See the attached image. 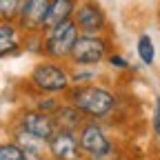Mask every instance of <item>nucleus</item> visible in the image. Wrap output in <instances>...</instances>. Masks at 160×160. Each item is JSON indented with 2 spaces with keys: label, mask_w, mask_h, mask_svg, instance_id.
Listing matches in <instances>:
<instances>
[{
  "label": "nucleus",
  "mask_w": 160,
  "mask_h": 160,
  "mask_svg": "<svg viewBox=\"0 0 160 160\" xmlns=\"http://www.w3.org/2000/svg\"><path fill=\"white\" fill-rule=\"evenodd\" d=\"M65 93H67V102L76 105L89 120L109 118L118 102L113 91H109L107 87H96V85H80V87L73 85V89L69 87Z\"/></svg>",
  "instance_id": "1"
},
{
  "label": "nucleus",
  "mask_w": 160,
  "mask_h": 160,
  "mask_svg": "<svg viewBox=\"0 0 160 160\" xmlns=\"http://www.w3.org/2000/svg\"><path fill=\"white\" fill-rule=\"evenodd\" d=\"M78 36H80V31L73 22V18L62 22V25H58V27H53V29L42 31V53L51 60L69 58Z\"/></svg>",
  "instance_id": "2"
},
{
  "label": "nucleus",
  "mask_w": 160,
  "mask_h": 160,
  "mask_svg": "<svg viewBox=\"0 0 160 160\" xmlns=\"http://www.w3.org/2000/svg\"><path fill=\"white\" fill-rule=\"evenodd\" d=\"M31 85L42 91V93H65L71 87V73L62 67V65H56V62H38L31 69Z\"/></svg>",
  "instance_id": "3"
},
{
  "label": "nucleus",
  "mask_w": 160,
  "mask_h": 160,
  "mask_svg": "<svg viewBox=\"0 0 160 160\" xmlns=\"http://www.w3.org/2000/svg\"><path fill=\"white\" fill-rule=\"evenodd\" d=\"M78 142L82 156L89 160H107L113 153V145L107 131L98 125V120H85V125L78 129Z\"/></svg>",
  "instance_id": "4"
},
{
  "label": "nucleus",
  "mask_w": 160,
  "mask_h": 160,
  "mask_svg": "<svg viewBox=\"0 0 160 160\" xmlns=\"http://www.w3.org/2000/svg\"><path fill=\"white\" fill-rule=\"evenodd\" d=\"M109 53V40L100 33V36H89V33H80L76 45L69 53L71 62L76 67H93L100 65Z\"/></svg>",
  "instance_id": "5"
},
{
  "label": "nucleus",
  "mask_w": 160,
  "mask_h": 160,
  "mask_svg": "<svg viewBox=\"0 0 160 160\" xmlns=\"http://www.w3.org/2000/svg\"><path fill=\"white\" fill-rule=\"evenodd\" d=\"M73 22L80 33H89V36H100L107 31V13L96 0H82L78 2L76 13H73Z\"/></svg>",
  "instance_id": "6"
},
{
  "label": "nucleus",
  "mask_w": 160,
  "mask_h": 160,
  "mask_svg": "<svg viewBox=\"0 0 160 160\" xmlns=\"http://www.w3.org/2000/svg\"><path fill=\"white\" fill-rule=\"evenodd\" d=\"M18 127L27 131L29 136L38 138L40 142H49V138L56 133L58 125H56V118L51 113H45V111H38L36 107L25 111L18 120Z\"/></svg>",
  "instance_id": "7"
},
{
  "label": "nucleus",
  "mask_w": 160,
  "mask_h": 160,
  "mask_svg": "<svg viewBox=\"0 0 160 160\" xmlns=\"http://www.w3.org/2000/svg\"><path fill=\"white\" fill-rule=\"evenodd\" d=\"M47 151L51 158L58 160H82V149L78 142V131L71 129H56V133L49 138Z\"/></svg>",
  "instance_id": "8"
},
{
  "label": "nucleus",
  "mask_w": 160,
  "mask_h": 160,
  "mask_svg": "<svg viewBox=\"0 0 160 160\" xmlns=\"http://www.w3.org/2000/svg\"><path fill=\"white\" fill-rule=\"evenodd\" d=\"M49 2L51 0H25L22 2L20 16L16 20V25L22 29V33H42Z\"/></svg>",
  "instance_id": "9"
},
{
  "label": "nucleus",
  "mask_w": 160,
  "mask_h": 160,
  "mask_svg": "<svg viewBox=\"0 0 160 160\" xmlns=\"http://www.w3.org/2000/svg\"><path fill=\"white\" fill-rule=\"evenodd\" d=\"M25 33L16 22H2L0 20V58H11L20 53L25 47Z\"/></svg>",
  "instance_id": "10"
},
{
  "label": "nucleus",
  "mask_w": 160,
  "mask_h": 160,
  "mask_svg": "<svg viewBox=\"0 0 160 160\" xmlns=\"http://www.w3.org/2000/svg\"><path fill=\"white\" fill-rule=\"evenodd\" d=\"M80 0H51L49 2V11H47V18H45V29H53L58 25L67 22V20L73 18L76 13V7H78Z\"/></svg>",
  "instance_id": "11"
},
{
  "label": "nucleus",
  "mask_w": 160,
  "mask_h": 160,
  "mask_svg": "<svg viewBox=\"0 0 160 160\" xmlns=\"http://www.w3.org/2000/svg\"><path fill=\"white\" fill-rule=\"evenodd\" d=\"M53 118H56L58 129H71V131H78L80 127L85 125V113L80 111L76 105H71V102L60 105L58 111L53 113Z\"/></svg>",
  "instance_id": "12"
},
{
  "label": "nucleus",
  "mask_w": 160,
  "mask_h": 160,
  "mask_svg": "<svg viewBox=\"0 0 160 160\" xmlns=\"http://www.w3.org/2000/svg\"><path fill=\"white\" fill-rule=\"evenodd\" d=\"M136 51H138L140 62H145V65H153V60H156V47H153L151 36H147V33L140 36V38H138V45H136Z\"/></svg>",
  "instance_id": "13"
},
{
  "label": "nucleus",
  "mask_w": 160,
  "mask_h": 160,
  "mask_svg": "<svg viewBox=\"0 0 160 160\" xmlns=\"http://www.w3.org/2000/svg\"><path fill=\"white\" fill-rule=\"evenodd\" d=\"M25 0H0V20L2 22H16Z\"/></svg>",
  "instance_id": "14"
},
{
  "label": "nucleus",
  "mask_w": 160,
  "mask_h": 160,
  "mask_svg": "<svg viewBox=\"0 0 160 160\" xmlns=\"http://www.w3.org/2000/svg\"><path fill=\"white\" fill-rule=\"evenodd\" d=\"M0 160H27V153L16 140L13 142H2L0 145Z\"/></svg>",
  "instance_id": "15"
},
{
  "label": "nucleus",
  "mask_w": 160,
  "mask_h": 160,
  "mask_svg": "<svg viewBox=\"0 0 160 160\" xmlns=\"http://www.w3.org/2000/svg\"><path fill=\"white\" fill-rule=\"evenodd\" d=\"M58 107H60V102L56 98H42V100H38V102H36L38 111H45V113H51V116L58 111Z\"/></svg>",
  "instance_id": "16"
},
{
  "label": "nucleus",
  "mask_w": 160,
  "mask_h": 160,
  "mask_svg": "<svg viewBox=\"0 0 160 160\" xmlns=\"http://www.w3.org/2000/svg\"><path fill=\"white\" fill-rule=\"evenodd\" d=\"M107 60H109V65H111L113 69H120V71H127V69L131 67L129 60H127L125 56H120V53H109Z\"/></svg>",
  "instance_id": "17"
},
{
  "label": "nucleus",
  "mask_w": 160,
  "mask_h": 160,
  "mask_svg": "<svg viewBox=\"0 0 160 160\" xmlns=\"http://www.w3.org/2000/svg\"><path fill=\"white\" fill-rule=\"evenodd\" d=\"M93 80V71H76L71 73V85L80 87V85H91Z\"/></svg>",
  "instance_id": "18"
},
{
  "label": "nucleus",
  "mask_w": 160,
  "mask_h": 160,
  "mask_svg": "<svg viewBox=\"0 0 160 160\" xmlns=\"http://www.w3.org/2000/svg\"><path fill=\"white\" fill-rule=\"evenodd\" d=\"M153 131L160 136V96H156V107H153Z\"/></svg>",
  "instance_id": "19"
},
{
  "label": "nucleus",
  "mask_w": 160,
  "mask_h": 160,
  "mask_svg": "<svg viewBox=\"0 0 160 160\" xmlns=\"http://www.w3.org/2000/svg\"><path fill=\"white\" fill-rule=\"evenodd\" d=\"M42 160H58V158H51V156H49V158H42Z\"/></svg>",
  "instance_id": "20"
}]
</instances>
